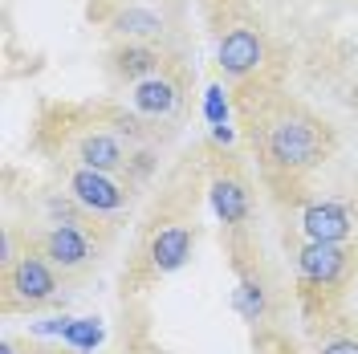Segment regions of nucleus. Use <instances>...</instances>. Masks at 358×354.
<instances>
[{"label":"nucleus","mask_w":358,"mask_h":354,"mask_svg":"<svg viewBox=\"0 0 358 354\" xmlns=\"http://www.w3.org/2000/svg\"><path fill=\"white\" fill-rule=\"evenodd\" d=\"M248 134H252V147L261 151V163L268 171H285V176H306L334 151V131L293 98L261 102Z\"/></svg>","instance_id":"obj_1"},{"label":"nucleus","mask_w":358,"mask_h":354,"mask_svg":"<svg viewBox=\"0 0 358 354\" xmlns=\"http://www.w3.org/2000/svg\"><path fill=\"white\" fill-rule=\"evenodd\" d=\"M57 302V273L45 265L37 253H24L17 265L4 273V313H33Z\"/></svg>","instance_id":"obj_2"},{"label":"nucleus","mask_w":358,"mask_h":354,"mask_svg":"<svg viewBox=\"0 0 358 354\" xmlns=\"http://www.w3.org/2000/svg\"><path fill=\"white\" fill-rule=\"evenodd\" d=\"M98 248L102 244L94 241L90 232L66 228V224H53V228H45L41 236H37V257L53 273H62V277H82V273H90L94 261H98Z\"/></svg>","instance_id":"obj_3"},{"label":"nucleus","mask_w":358,"mask_h":354,"mask_svg":"<svg viewBox=\"0 0 358 354\" xmlns=\"http://www.w3.org/2000/svg\"><path fill=\"white\" fill-rule=\"evenodd\" d=\"M265 57H268V41L252 21H241V24H232V29L220 33L216 62H220V69L228 73V78L245 82V78H252V73H261Z\"/></svg>","instance_id":"obj_4"},{"label":"nucleus","mask_w":358,"mask_h":354,"mask_svg":"<svg viewBox=\"0 0 358 354\" xmlns=\"http://www.w3.org/2000/svg\"><path fill=\"white\" fill-rule=\"evenodd\" d=\"M69 196L78 199L86 212L102 216V212H122L131 204V192L122 183H114L106 171H94V167H73L69 171Z\"/></svg>","instance_id":"obj_5"},{"label":"nucleus","mask_w":358,"mask_h":354,"mask_svg":"<svg viewBox=\"0 0 358 354\" xmlns=\"http://www.w3.org/2000/svg\"><path fill=\"white\" fill-rule=\"evenodd\" d=\"M192 244H196V232L183 220H171V224H163V228L151 232V241H147V261H151V269H155L159 277H163V273H176V269H183L192 261Z\"/></svg>","instance_id":"obj_6"},{"label":"nucleus","mask_w":358,"mask_h":354,"mask_svg":"<svg viewBox=\"0 0 358 354\" xmlns=\"http://www.w3.org/2000/svg\"><path fill=\"white\" fill-rule=\"evenodd\" d=\"M297 269H301V277L317 289H330L338 285L342 277H346V269H350V248L346 244H317L310 241L301 248V257H297Z\"/></svg>","instance_id":"obj_7"},{"label":"nucleus","mask_w":358,"mask_h":354,"mask_svg":"<svg viewBox=\"0 0 358 354\" xmlns=\"http://www.w3.org/2000/svg\"><path fill=\"white\" fill-rule=\"evenodd\" d=\"M131 98L143 114H151V118H171V114L183 106V78H176V73L167 69V73H159V78L138 82V86L131 90Z\"/></svg>","instance_id":"obj_8"},{"label":"nucleus","mask_w":358,"mask_h":354,"mask_svg":"<svg viewBox=\"0 0 358 354\" xmlns=\"http://www.w3.org/2000/svg\"><path fill=\"white\" fill-rule=\"evenodd\" d=\"M110 69L118 78H127L131 86H138V82H147V78L167 73V62H163V53H159L155 45L127 41V45H118V49H110Z\"/></svg>","instance_id":"obj_9"},{"label":"nucleus","mask_w":358,"mask_h":354,"mask_svg":"<svg viewBox=\"0 0 358 354\" xmlns=\"http://www.w3.org/2000/svg\"><path fill=\"white\" fill-rule=\"evenodd\" d=\"M301 228L317 244H346L350 232H355V220L342 204H310L306 216H301Z\"/></svg>","instance_id":"obj_10"},{"label":"nucleus","mask_w":358,"mask_h":354,"mask_svg":"<svg viewBox=\"0 0 358 354\" xmlns=\"http://www.w3.org/2000/svg\"><path fill=\"white\" fill-rule=\"evenodd\" d=\"M73 159H78V167H94V171H122L127 167V147L114 139V134H102V131H90L78 139V147H73Z\"/></svg>","instance_id":"obj_11"},{"label":"nucleus","mask_w":358,"mask_h":354,"mask_svg":"<svg viewBox=\"0 0 358 354\" xmlns=\"http://www.w3.org/2000/svg\"><path fill=\"white\" fill-rule=\"evenodd\" d=\"M212 204H216V212H220V220L228 228H241L248 220V212H252L248 183L236 171H220V176L212 179Z\"/></svg>","instance_id":"obj_12"},{"label":"nucleus","mask_w":358,"mask_h":354,"mask_svg":"<svg viewBox=\"0 0 358 354\" xmlns=\"http://www.w3.org/2000/svg\"><path fill=\"white\" fill-rule=\"evenodd\" d=\"M110 33L118 37H127V41H155L159 33H163V21H159L155 13H147V8H118L110 17Z\"/></svg>","instance_id":"obj_13"},{"label":"nucleus","mask_w":358,"mask_h":354,"mask_svg":"<svg viewBox=\"0 0 358 354\" xmlns=\"http://www.w3.org/2000/svg\"><path fill=\"white\" fill-rule=\"evenodd\" d=\"M62 338H66L73 351H94L102 342V322L98 318H69V326Z\"/></svg>","instance_id":"obj_14"},{"label":"nucleus","mask_w":358,"mask_h":354,"mask_svg":"<svg viewBox=\"0 0 358 354\" xmlns=\"http://www.w3.org/2000/svg\"><path fill=\"white\" fill-rule=\"evenodd\" d=\"M203 111H208V122H212L216 131H224V127H228V102H224V90L220 86H208Z\"/></svg>","instance_id":"obj_15"},{"label":"nucleus","mask_w":358,"mask_h":354,"mask_svg":"<svg viewBox=\"0 0 358 354\" xmlns=\"http://www.w3.org/2000/svg\"><path fill=\"white\" fill-rule=\"evenodd\" d=\"M322 354H358V342L355 338H334V342H326Z\"/></svg>","instance_id":"obj_16"},{"label":"nucleus","mask_w":358,"mask_h":354,"mask_svg":"<svg viewBox=\"0 0 358 354\" xmlns=\"http://www.w3.org/2000/svg\"><path fill=\"white\" fill-rule=\"evenodd\" d=\"M66 326H69V318H49V322H37L33 330L37 334H66Z\"/></svg>","instance_id":"obj_17"},{"label":"nucleus","mask_w":358,"mask_h":354,"mask_svg":"<svg viewBox=\"0 0 358 354\" xmlns=\"http://www.w3.org/2000/svg\"><path fill=\"white\" fill-rule=\"evenodd\" d=\"M151 354H167V351H151Z\"/></svg>","instance_id":"obj_18"}]
</instances>
